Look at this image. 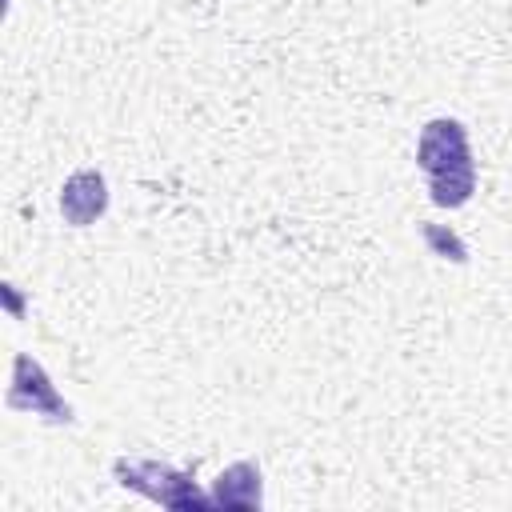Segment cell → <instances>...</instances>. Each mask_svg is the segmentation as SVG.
Instances as JSON below:
<instances>
[{"label":"cell","instance_id":"1","mask_svg":"<svg viewBox=\"0 0 512 512\" xmlns=\"http://www.w3.org/2000/svg\"><path fill=\"white\" fill-rule=\"evenodd\" d=\"M416 168L428 180V200L436 208H464L476 192V160L468 128L452 116H436L420 128L416 140Z\"/></svg>","mask_w":512,"mask_h":512},{"label":"cell","instance_id":"2","mask_svg":"<svg viewBox=\"0 0 512 512\" xmlns=\"http://www.w3.org/2000/svg\"><path fill=\"white\" fill-rule=\"evenodd\" d=\"M112 476H116V484L140 492L144 500L176 508V512H204V508H212V496L200 492L192 468H172V464L148 460V456H116L112 460Z\"/></svg>","mask_w":512,"mask_h":512},{"label":"cell","instance_id":"3","mask_svg":"<svg viewBox=\"0 0 512 512\" xmlns=\"http://www.w3.org/2000/svg\"><path fill=\"white\" fill-rule=\"evenodd\" d=\"M4 404L12 412H32L48 424H76V408L60 396V388L52 384V376L44 372V364L32 352L12 356V380H8Z\"/></svg>","mask_w":512,"mask_h":512},{"label":"cell","instance_id":"4","mask_svg":"<svg viewBox=\"0 0 512 512\" xmlns=\"http://www.w3.org/2000/svg\"><path fill=\"white\" fill-rule=\"evenodd\" d=\"M108 212V180L100 168H76L60 188V216L72 228H88Z\"/></svg>","mask_w":512,"mask_h":512},{"label":"cell","instance_id":"5","mask_svg":"<svg viewBox=\"0 0 512 512\" xmlns=\"http://www.w3.org/2000/svg\"><path fill=\"white\" fill-rule=\"evenodd\" d=\"M212 508L224 512H260L264 508V476L256 460H236L212 480Z\"/></svg>","mask_w":512,"mask_h":512},{"label":"cell","instance_id":"6","mask_svg":"<svg viewBox=\"0 0 512 512\" xmlns=\"http://www.w3.org/2000/svg\"><path fill=\"white\" fill-rule=\"evenodd\" d=\"M420 240L424 248L436 256V260H448V264H468V244L460 240V232H452L448 224H420Z\"/></svg>","mask_w":512,"mask_h":512},{"label":"cell","instance_id":"7","mask_svg":"<svg viewBox=\"0 0 512 512\" xmlns=\"http://www.w3.org/2000/svg\"><path fill=\"white\" fill-rule=\"evenodd\" d=\"M0 296H4L8 316H12V320H24V296H20V288H16L12 280H4V284H0Z\"/></svg>","mask_w":512,"mask_h":512}]
</instances>
